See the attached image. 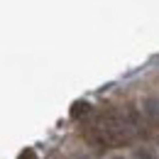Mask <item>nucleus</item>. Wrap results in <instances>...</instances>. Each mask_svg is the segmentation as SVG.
<instances>
[{"mask_svg": "<svg viewBox=\"0 0 159 159\" xmlns=\"http://www.w3.org/2000/svg\"><path fill=\"white\" fill-rule=\"evenodd\" d=\"M91 113V103L88 100H76L74 105H71V110H69V115L74 120H81V118H86Z\"/></svg>", "mask_w": 159, "mask_h": 159, "instance_id": "nucleus-1", "label": "nucleus"}, {"mask_svg": "<svg viewBox=\"0 0 159 159\" xmlns=\"http://www.w3.org/2000/svg\"><path fill=\"white\" fill-rule=\"evenodd\" d=\"M132 159H159V152L152 147V144H142L132 152Z\"/></svg>", "mask_w": 159, "mask_h": 159, "instance_id": "nucleus-2", "label": "nucleus"}, {"mask_svg": "<svg viewBox=\"0 0 159 159\" xmlns=\"http://www.w3.org/2000/svg\"><path fill=\"white\" fill-rule=\"evenodd\" d=\"M17 159H37V154H34V149L27 147V149H22L20 154H17Z\"/></svg>", "mask_w": 159, "mask_h": 159, "instance_id": "nucleus-3", "label": "nucleus"}, {"mask_svg": "<svg viewBox=\"0 0 159 159\" xmlns=\"http://www.w3.org/2000/svg\"><path fill=\"white\" fill-rule=\"evenodd\" d=\"M110 159H125V157H120V154H115V157H110Z\"/></svg>", "mask_w": 159, "mask_h": 159, "instance_id": "nucleus-4", "label": "nucleus"}]
</instances>
